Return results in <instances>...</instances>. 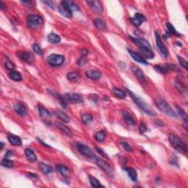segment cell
Returning <instances> with one entry per match:
<instances>
[{
    "instance_id": "cell-1",
    "label": "cell",
    "mask_w": 188,
    "mask_h": 188,
    "mask_svg": "<svg viewBox=\"0 0 188 188\" xmlns=\"http://www.w3.org/2000/svg\"><path fill=\"white\" fill-rule=\"evenodd\" d=\"M126 93L129 95L130 97L132 98V99L133 100L134 102H135V104H136L144 112V113H146L147 115H148V116H157L156 112L148 104H146L141 98L139 97V96L134 94V93L132 92V91H129V89H126Z\"/></svg>"
},
{
    "instance_id": "cell-2",
    "label": "cell",
    "mask_w": 188,
    "mask_h": 188,
    "mask_svg": "<svg viewBox=\"0 0 188 188\" xmlns=\"http://www.w3.org/2000/svg\"><path fill=\"white\" fill-rule=\"evenodd\" d=\"M58 11L60 13L66 18H72L73 11H79V8L77 4L72 1H62L60 6L58 7Z\"/></svg>"
},
{
    "instance_id": "cell-3",
    "label": "cell",
    "mask_w": 188,
    "mask_h": 188,
    "mask_svg": "<svg viewBox=\"0 0 188 188\" xmlns=\"http://www.w3.org/2000/svg\"><path fill=\"white\" fill-rule=\"evenodd\" d=\"M170 143H171L174 148L178 151L183 154H187V145L183 140H181L179 137L175 135H170L168 137Z\"/></svg>"
},
{
    "instance_id": "cell-4",
    "label": "cell",
    "mask_w": 188,
    "mask_h": 188,
    "mask_svg": "<svg viewBox=\"0 0 188 188\" xmlns=\"http://www.w3.org/2000/svg\"><path fill=\"white\" fill-rule=\"evenodd\" d=\"M155 104L157 105V107L161 111L163 112L167 116L171 117V118H177V113L174 111V110L170 107V106L169 105L167 101H165L163 99H157L155 101Z\"/></svg>"
},
{
    "instance_id": "cell-5",
    "label": "cell",
    "mask_w": 188,
    "mask_h": 188,
    "mask_svg": "<svg viewBox=\"0 0 188 188\" xmlns=\"http://www.w3.org/2000/svg\"><path fill=\"white\" fill-rule=\"evenodd\" d=\"M77 148L79 151L81 155L85 157L86 158L94 160V159L96 157V155H95L92 149L86 145L82 143H77Z\"/></svg>"
},
{
    "instance_id": "cell-6",
    "label": "cell",
    "mask_w": 188,
    "mask_h": 188,
    "mask_svg": "<svg viewBox=\"0 0 188 188\" xmlns=\"http://www.w3.org/2000/svg\"><path fill=\"white\" fill-rule=\"evenodd\" d=\"M63 98L67 104L72 103V104H79L84 101L83 97L79 94H74V93H67L63 95Z\"/></svg>"
},
{
    "instance_id": "cell-7",
    "label": "cell",
    "mask_w": 188,
    "mask_h": 188,
    "mask_svg": "<svg viewBox=\"0 0 188 188\" xmlns=\"http://www.w3.org/2000/svg\"><path fill=\"white\" fill-rule=\"evenodd\" d=\"M65 61V57L64 56L60 55H56V54H52L50 55L47 58V62L50 65L54 67L60 66L62 65Z\"/></svg>"
},
{
    "instance_id": "cell-8",
    "label": "cell",
    "mask_w": 188,
    "mask_h": 188,
    "mask_svg": "<svg viewBox=\"0 0 188 188\" xmlns=\"http://www.w3.org/2000/svg\"><path fill=\"white\" fill-rule=\"evenodd\" d=\"M94 162L96 164V165L99 166V167H101V168L102 169L108 176H110V177H113V170H112L111 167L110 166L109 164L107 163L105 161H104L102 159L99 158V157H98L97 156H96V158L94 159Z\"/></svg>"
},
{
    "instance_id": "cell-9",
    "label": "cell",
    "mask_w": 188,
    "mask_h": 188,
    "mask_svg": "<svg viewBox=\"0 0 188 188\" xmlns=\"http://www.w3.org/2000/svg\"><path fill=\"white\" fill-rule=\"evenodd\" d=\"M27 26L30 28H37L38 26H40L42 24L41 17L36 15H30L27 18Z\"/></svg>"
},
{
    "instance_id": "cell-10",
    "label": "cell",
    "mask_w": 188,
    "mask_h": 188,
    "mask_svg": "<svg viewBox=\"0 0 188 188\" xmlns=\"http://www.w3.org/2000/svg\"><path fill=\"white\" fill-rule=\"evenodd\" d=\"M155 38H156V43H157L158 49L160 50V52H161V54H162V56H164L165 57H167L169 54L168 50H167V49L166 48L165 46L163 44L162 40H161L160 35H159L157 32H155Z\"/></svg>"
},
{
    "instance_id": "cell-11",
    "label": "cell",
    "mask_w": 188,
    "mask_h": 188,
    "mask_svg": "<svg viewBox=\"0 0 188 188\" xmlns=\"http://www.w3.org/2000/svg\"><path fill=\"white\" fill-rule=\"evenodd\" d=\"M156 71L158 72L162 73V74H167L169 71L177 70V68L174 65V64H165V65H157L155 66Z\"/></svg>"
},
{
    "instance_id": "cell-12",
    "label": "cell",
    "mask_w": 188,
    "mask_h": 188,
    "mask_svg": "<svg viewBox=\"0 0 188 188\" xmlns=\"http://www.w3.org/2000/svg\"><path fill=\"white\" fill-rule=\"evenodd\" d=\"M87 4L88 5L90 8L93 10L94 12L97 13H103V6L101 2L96 0H88L87 1Z\"/></svg>"
},
{
    "instance_id": "cell-13",
    "label": "cell",
    "mask_w": 188,
    "mask_h": 188,
    "mask_svg": "<svg viewBox=\"0 0 188 188\" xmlns=\"http://www.w3.org/2000/svg\"><path fill=\"white\" fill-rule=\"evenodd\" d=\"M133 43H135L138 46L140 47V49H151L150 43L147 41L146 40L143 38H135L130 37Z\"/></svg>"
},
{
    "instance_id": "cell-14",
    "label": "cell",
    "mask_w": 188,
    "mask_h": 188,
    "mask_svg": "<svg viewBox=\"0 0 188 188\" xmlns=\"http://www.w3.org/2000/svg\"><path fill=\"white\" fill-rule=\"evenodd\" d=\"M130 21H131L132 24H133L135 26L139 27L143 24L144 21H146V18L143 16V14L141 13H135V15L132 18H129Z\"/></svg>"
},
{
    "instance_id": "cell-15",
    "label": "cell",
    "mask_w": 188,
    "mask_h": 188,
    "mask_svg": "<svg viewBox=\"0 0 188 188\" xmlns=\"http://www.w3.org/2000/svg\"><path fill=\"white\" fill-rule=\"evenodd\" d=\"M18 57H19L21 60H22L24 62H27V63H32L33 61L34 57L33 54L30 53V52H19L17 54Z\"/></svg>"
},
{
    "instance_id": "cell-16",
    "label": "cell",
    "mask_w": 188,
    "mask_h": 188,
    "mask_svg": "<svg viewBox=\"0 0 188 188\" xmlns=\"http://www.w3.org/2000/svg\"><path fill=\"white\" fill-rule=\"evenodd\" d=\"M129 55H131V57L134 59V60H135L136 62H140V63L143 64V65H148V62L145 60V59H144L141 55H140L139 53H137V52H134V51H132L130 49H127Z\"/></svg>"
},
{
    "instance_id": "cell-17",
    "label": "cell",
    "mask_w": 188,
    "mask_h": 188,
    "mask_svg": "<svg viewBox=\"0 0 188 188\" xmlns=\"http://www.w3.org/2000/svg\"><path fill=\"white\" fill-rule=\"evenodd\" d=\"M47 91H48L49 93L51 95H52L53 96H55V97L56 98V99H57V101H58V102L60 103V104H61V106L63 108H66L67 107V105L68 104L66 102H65V99H64L63 96H61V95H60L59 94H57V92L55 91H52V90L51 89H47Z\"/></svg>"
},
{
    "instance_id": "cell-18",
    "label": "cell",
    "mask_w": 188,
    "mask_h": 188,
    "mask_svg": "<svg viewBox=\"0 0 188 188\" xmlns=\"http://www.w3.org/2000/svg\"><path fill=\"white\" fill-rule=\"evenodd\" d=\"M131 70H132V72H133V74H135V76H136L137 78H138V79L140 81V82H146V79H145V75H144L143 72H142V71L140 70V69H139L138 67L135 66V65H132V66L131 67Z\"/></svg>"
},
{
    "instance_id": "cell-19",
    "label": "cell",
    "mask_w": 188,
    "mask_h": 188,
    "mask_svg": "<svg viewBox=\"0 0 188 188\" xmlns=\"http://www.w3.org/2000/svg\"><path fill=\"white\" fill-rule=\"evenodd\" d=\"M56 126L62 132V133L64 134L65 135H66L68 137H72L73 136V133L71 131V129H69V128L68 126H65V124L63 123H60V122H56L55 123Z\"/></svg>"
},
{
    "instance_id": "cell-20",
    "label": "cell",
    "mask_w": 188,
    "mask_h": 188,
    "mask_svg": "<svg viewBox=\"0 0 188 188\" xmlns=\"http://www.w3.org/2000/svg\"><path fill=\"white\" fill-rule=\"evenodd\" d=\"M123 118L125 122L129 126H135L136 124V122L134 119L133 116H132L131 113H129L127 111H124L123 113Z\"/></svg>"
},
{
    "instance_id": "cell-21",
    "label": "cell",
    "mask_w": 188,
    "mask_h": 188,
    "mask_svg": "<svg viewBox=\"0 0 188 188\" xmlns=\"http://www.w3.org/2000/svg\"><path fill=\"white\" fill-rule=\"evenodd\" d=\"M86 77L89 79H92V80H98L101 77V73L98 71L94 70H90L87 71L85 73Z\"/></svg>"
},
{
    "instance_id": "cell-22",
    "label": "cell",
    "mask_w": 188,
    "mask_h": 188,
    "mask_svg": "<svg viewBox=\"0 0 188 188\" xmlns=\"http://www.w3.org/2000/svg\"><path fill=\"white\" fill-rule=\"evenodd\" d=\"M14 110L15 112L18 115V116H24L27 114V110L24 105L21 103H18L14 105Z\"/></svg>"
},
{
    "instance_id": "cell-23",
    "label": "cell",
    "mask_w": 188,
    "mask_h": 188,
    "mask_svg": "<svg viewBox=\"0 0 188 188\" xmlns=\"http://www.w3.org/2000/svg\"><path fill=\"white\" fill-rule=\"evenodd\" d=\"M8 141L10 142V143L13 145H21L22 144V141H21V139L19 137L16 136L14 135H10L8 137Z\"/></svg>"
},
{
    "instance_id": "cell-24",
    "label": "cell",
    "mask_w": 188,
    "mask_h": 188,
    "mask_svg": "<svg viewBox=\"0 0 188 188\" xmlns=\"http://www.w3.org/2000/svg\"><path fill=\"white\" fill-rule=\"evenodd\" d=\"M94 23L96 27L101 30V31H107V26L103 20L100 19V18H96L94 21Z\"/></svg>"
},
{
    "instance_id": "cell-25",
    "label": "cell",
    "mask_w": 188,
    "mask_h": 188,
    "mask_svg": "<svg viewBox=\"0 0 188 188\" xmlns=\"http://www.w3.org/2000/svg\"><path fill=\"white\" fill-rule=\"evenodd\" d=\"M140 55L144 59H153L155 57V54L151 49H140Z\"/></svg>"
},
{
    "instance_id": "cell-26",
    "label": "cell",
    "mask_w": 188,
    "mask_h": 188,
    "mask_svg": "<svg viewBox=\"0 0 188 188\" xmlns=\"http://www.w3.org/2000/svg\"><path fill=\"white\" fill-rule=\"evenodd\" d=\"M56 171L60 174L63 177H68L70 174V170L66 166L62 165H57V167H56Z\"/></svg>"
},
{
    "instance_id": "cell-27",
    "label": "cell",
    "mask_w": 188,
    "mask_h": 188,
    "mask_svg": "<svg viewBox=\"0 0 188 188\" xmlns=\"http://www.w3.org/2000/svg\"><path fill=\"white\" fill-rule=\"evenodd\" d=\"M38 109L39 112V115H40V116L41 117V118H51V113L49 112V110H47V109H46L43 105H39Z\"/></svg>"
},
{
    "instance_id": "cell-28",
    "label": "cell",
    "mask_w": 188,
    "mask_h": 188,
    "mask_svg": "<svg viewBox=\"0 0 188 188\" xmlns=\"http://www.w3.org/2000/svg\"><path fill=\"white\" fill-rule=\"evenodd\" d=\"M124 170L127 172L129 177L130 179L133 181V182H136L138 179V174L135 169L132 168V167H124Z\"/></svg>"
},
{
    "instance_id": "cell-29",
    "label": "cell",
    "mask_w": 188,
    "mask_h": 188,
    "mask_svg": "<svg viewBox=\"0 0 188 188\" xmlns=\"http://www.w3.org/2000/svg\"><path fill=\"white\" fill-rule=\"evenodd\" d=\"M25 155L26 157H27L28 160L30 161V162H35L37 160V157L35 155V154L34 153V151L31 148H25Z\"/></svg>"
},
{
    "instance_id": "cell-30",
    "label": "cell",
    "mask_w": 188,
    "mask_h": 188,
    "mask_svg": "<svg viewBox=\"0 0 188 188\" xmlns=\"http://www.w3.org/2000/svg\"><path fill=\"white\" fill-rule=\"evenodd\" d=\"M55 115L57 116V118H58L60 121L64 122V123H69L70 121V118L65 113H62V112L56 111L55 112Z\"/></svg>"
},
{
    "instance_id": "cell-31",
    "label": "cell",
    "mask_w": 188,
    "mask_h": 188,
    "mask_svg": "<svg viewBox=\"0 0 188 188\" xmlns=\"http://www.w3.org/2000/svg\"><path fill=\"white\" fill-rule=\"evenodd\" d=\"M39 168H40V170L45 174H50V173L53 172V167H52V166L46 165V164L45 163H40V165H39Z\"/></svg>"
},
{
    "instance_id": "cell-32",
    "label": "cell",
    "mask_w": 188,
    "mask_h": 188,
    "mask_svg": "<svg viewBox=\"0 0 188 188\" xmlns=\"http://www.w3.org/2000/svg\"><path fill=\"white\" fill-rule=\"evenodd\" d=\"M93 120H94L93 116L90 114V113H84L82 116V121L86 125L91 124L92 123Z\"/></svg>"
},
{
    "instance_id": "cell-33",
    "label": "cell",
    "mask_w": 188,
    "mask_h": 188,
    "mask_svg": "<svg viewBox=\"0 0 188 188\" xmlns=\"http://www.w3.org/2000/svg\"><path fill=\"white\" fill-rule=\"evenodd\" d=\"M48 40L52 43H58L61 41V38L57 34L51 33L48 36Z\"/></svg>"
},
{
    "instance_id": "cell-34",
    "label": "cell",
    "mask_w": 188,
    "mask_h": 188,
    "mask_svg": "<svg viewBox=\"0 0 188 188\" xmlns=\"http://www.w3.org/2000/svg\"><path fill=\"white\" fill-rule=\"evenodd\" d=\"M176 107H177L179 115V116H180L181 118H182V119L184 121V123H185L186 125H187V119H188V118H187V113H186L185 112H184V110H183L182 108H181L180 107H179L178 105H176Z\"/></svg>"
},
{
    "instance_id": "cell-35",
    "label": "cell",
    "mask_w": 188,
    "mask_h": 188,
    "mask_svg": "<svg viewBox=\"0 0 188 188\" xmlns=\"http://www.w3.org/2000/svg\"><path fill=\"white\" fill-rule=\"evenodd\" d=\"M9 77L11 78L12 80L16 81V82H20L22 79L21 74L17 72H11L9 74Z\"/></svg>"
},
{
    "instance_id": "cell-36",
    "label": "cell",
    "mask_w": 188,
    "mask_h": 188,
    "mask_svg": "<svg viewBox=\"0 0 188 188\" xmlns=\"http://www.w3.org/2000/svg\"><path fill=\"white\" fill-rule=\"evenodd\" d=\"M113 92H114L116 96H118V98H119V99H126V93L125 92V91H122V90L119 88H113Z\"/></svg>"
},
{
    "instance_id": "cell-37",
    "label": "cell",
    "mask_w": 188,
    "mask_h": 188,
    "mask_svg": "<svg viewBox=\"0 0 188 188\" xmlns=\"http://www.w3.org/2000/svg\"><path fill=\"white\" fill-rule=\"evenodd\" d=\"M80 76L79 74L77 72H70L67 74V79L69 81H72V82H76L78 81V79H79Z\"/></svg>"
},
{
    "instance_id": "cell-38",
    "label": "cell",
    "mask_w": 188,
    "mask_h": 188,
    "mask_svg": "<svg viewBox=\"0 0 188 188\" xmlns=\"http://www.w3.org/2000/svg\"><path fill=\"white\" fill-rule=\"evenodd\" d=\"M1 165L5 167H13V162L8 158H4L1 161Z\"/></svg>"
},
{
    "instance_id": "cell-39",
    "label": "cell",
    "mask_w": 188,
    "mask_h": 188,
    "mask_svg": "<svg viewBox=\"0 0 188 188\" xmlns=\"http://www.w3.org/2000/svg\"><path fill=\"white\" fill-rule=\"evenodd\" d=\"M90 182H91V184L92 185V187H104V186H103L102 184H101L99 181L96 178H95L94 177H90Z\"/></svg>"
},
{
    "instance_id": "cell-40",
    "label": "cell",
    "mask_w": 188,
    "mask_h": 188,
    "mask_svg": "<svg viewBox=\"0 0 188 188\" xmlns=\"http://www.w3.org/2000/svg\"><path fill=\"white\" fill-rule=\"evenodd\" d=\"M106 134L104 133V131H100L96 133L95 135V138L98 142H103L105 139Z\"/></svg>"
},
{
    "instance_id": "cell-41",
    "label": "cell",
    "mask_w": 188,
    "mask_h": 188,
    "mask_svg": "<svg viewBox=\"0 0 188 188\" xmlns=\"http://www.w3.org/2000/svg\"><path fill=\"white\" fill-rule=\"evenodd\" d=\"M166 26H167V30H168V33L170 35H177V36H180V34L178 33V32L175 30V28H174V27L171 24L167 23L166 24Z\"/></svg>"
},
{
    "instance_id": "cell-42",
    "label": "cell",
    "mask_w": 188,
    "mask_h": 188,
    "mask_svg": "<svg viewBox=\"0 0 188 188\" xmlns=\"http://www.w3.org/2000/svg\"><path fill=\"white\" fill-rule=\"evenodd\" d=\"M33 49L34 52L37 54V55H38L40 56L43 55V50L41 49V48H40V46L38 44V43H35V44H33Z\"/></svg>"
},
{
    "instance_id": "cell-43",
    "label": "cell",
    "mask_w": 188,
    "mask_h": 188,
    "mask_svg": "<svg viewBox=\"0 0 188 188\" xmlns=\"http://www.w3.org/2000/svg\"><path fill=\"white\" fill-rule=\"evenodd\" d=\"M177 57H178V60H179V63H180V65H182L183 68H184V69H185L186 70H187L188 63H187V61L184 60V59L183 58V57H180V56H177Z\"/></svg>"
},
{
    "instance_id": "cell-44",
    "label": "cell",
    "mask_w": 188,
    "mask_h": 188,
    "mask_svg": "<svg viewBox=\"0 0 188 188\" xmlns=\"http://www.w3.org/2000/svg\"><path fill=\"white\" fill-rule=\"evenodd\" d=\"M120 143H121L122 147H123V148H124V149L126 151H130V152L132 151V148L131 145H130L129 143H126V142L121 141Z\"/></svg>"
},
{
    "instance_id": "cell-45",
    "label": "cell",
    "mask_w": 188,
    "mask_h": 188,
    "mask_svg": "<svg viewBox=\"0 0 188 188\" xmlns=\"http://www.w3.org/2000/svg\"><path fill=\"white\" fill-rule=\"evenodd\" d=\"M5 67H6V69H8V70L13 71V69H14L15 65H14V64H13V62H11V61L7 60L6 62H5Z\"/></svg>"
},
{
    "instance_id": "cell-46",
    "label": "cell",
    "mask_w": 188,
    "mask_h": 188,
    "mask_svg": "<svg viewBox=\"0 0 188 188\" xmlns=\"http://www.w3.org/2000/svg\"><path fill=\"white\" fill-rule=\"evenodd\" d=\"M175 85H176V87H177V88L179 90V91H180L181 93L184 92V91H185V88H184V87L182 85V84H180V83H179V82H177L175 84Z\"/></svg>"
},
{
    "instance_id": "cell-47",
    "label": "cell",
    "mask_w": 188,
    "mask_h": 188,
    "mask_svg": "<svg viewBox=\"0 0 188 188\" xmlns=\"http://www.w3.org/2000/svg\"><path fill=\"white\" fill-rule=\"evenodd\" d=\"M96 149L98 152H99L100 155L102 156V157H105V158H107V159H109V157H108V156L106 155V153H104V151L102 149H101V148H99V147H96Z\"/></svg>"
},
{
    "instance_id": "cell-48",
    "label": "cell",
    "mask_w": 188,
    "mask_h": 188,
    "mask_svg": "<svg viewBox=\"0 0 188 188\" xmlns=\"http://www.w3.org/2000/svg\"><path fill=\"white\" fill-rule=\"evenodd\" d=\"M139 131H140V132L141 134L145 133V132L147 131V127L143 124V123H142V124H140V126H139Z\"/></svg>"
},
{
    "instance_id": "cell-49",
    "label": "cell",
    "mask_w": 188,
    "mask_h": 188,
    "mask_svg": "<svg viewBox=\"0 0 188 188\" xmlns=\"http://www.w3.org/2000/svg\"><path fill=\"white\" fill-rule=\"evenodd\" d=\"M42 2L44 3V4L48 6V7H49V8H52V9H54V3H53V2L48 0V1H42Z\"/></svg>"
},
{
    "instance_id": "cell-50",
    "label": "cell",
    "mask_w": 188,
    "mask_h": 188,
    "mask_svg": "<svg viewBox=\"0 0 188 188\" xmlns=\"http://www.w3.org/2000/svg\"><path fill=\"white\" fill-rule=\"evenodd\" d=\"M85 62H86L85 58L83 57H82V58L79 59V60L78 61V65H79V66H81V65H84Z\"/></svg>"
},
{
    "instance_id": "cell-51",
    "label": "cell",
    "mask_w": 188,
    "mask_h": 188,
    "mask_svg": "<svg viewBox=\"0 0 188 188\" xmlns=\"http://www.w3.org/2000/svg\"><path fill=\"white\" fill-rule=\"evenodd\" d=\"M155 123L157 125V126H164L163 122H162L161 121H160V120H156V121H155Z\"/></svg>"
},
{
    "instance_id": "cell-52",
    "label": "cell",
    "mask_w": 188,
    "mask_h": 188,
    "mask_svg": "<svg viewBox=\"0 0 188 188\" xmlns=\"http://www.w3.org/2000/svg\"><path fill=\"white\" fill-rule=\"evenodd\" d=\"M29 177L30 178H33V179H38V176L37 174H29Z\"/></svg>"
},
{
    "instance_id": "cell-53",
    "label": "cell",
    "mask_w": 188,
    "mask_h": 188,
    "mask_svg": "<svg viewBox=\"0 0 188 188\" xmlns=\"http://www.w3.org/2000/svg\"><path fill=\"white\" fill-rule=\"evenodd\" d=\"M81 52H82V55L83 56V57H84V56H86L88 54V51L87 49H82Z\"/></svg>"
},
{
    "instance_id": "cell-54",
    "label": "cell",
    "mask_w": 188,
    "mask_h": 188,
    "mask_svg": "<svg viewBox=\"0 0 188 188\" xmlns=\"http://www.w3.org/2000/svg\"><path fill=\"white\" fill-rule=\"evenodd\" d=\"M12 155H13V152L10 151H8L5 154V157H7V158H8V157H11V156Z\"/></svg>"
},
{
    "instance_id": "cell-55",
    "label": "cell",
    "mask_w": 188,
    "mask_h": 188,
    "mask_svg": "<svg viewBox=\"0 0 188 188\" xmlns=\"http://www.w3.org/2000/svg\"><path fill=\"white\" fill-rule=\"evenodd\" d=\"M5 7H6V5H5L4 3L2 2H0V9L3 10L5 8Z\"/></svg>"
},
{
    "instance_id": "cell-56",
    "label": "cell",
    "mask_w": 188,
    "mask_h": 188,
    "mask_svg": "<svg viewBox=\"0 0 188 188\" xmlns=\"http://www.w3.org/2000/svg\"><path fill=\"white\" fill-rule=\"evenodd\" d=\"M3 148H4V143H3L2 142H1V148H0V150L2 149Z\"/></svg>"
}]
</instances>
